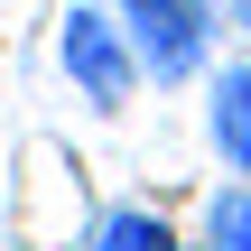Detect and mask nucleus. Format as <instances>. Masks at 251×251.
Returning <instances> with one entry per match:
<instances>
[{"instance_id":"423d86ee","label":"nucleus","mask_w":251,"mask_h":251,"mask_svg":"<svg viewBox=\"0 0 251 251\" xmlns=\"http://www.w3.org/2000/svg\"><path fill=\"white\" fill-rule=\"evenodd\" d=\"M224 19H233V28H251V0H224Z\"/></svg>"},{"instance_id":"7ed1b4c3","label":"nucleus","mask_w":251,"mask_h":251,"mask_svg":"<svg viewBox=\"0 0 251 251\" xmlns=\"http://www.w3.org/2000/svg\"><path fill=\"white\" fill-rule=\"evenodd\" d=\"M205 140L233 177H251V65H224L205 84Z\"/></svg>"},{"instance_id":"0eeeda50","label":"nucleus","mask_w":251,"mask_h":251,"mask_svg":"<svg viewBox=\"0 0 251 251\" xmlns=\"http://www.w3.org/2000/svg\"><path fill=\"white\" fill-rule=\"evenodd\" d=\"M0 251H28V242H0Z\"/></svg>"},{"instance_id":"39448f33","label":"nucleus","mask_w":251,"mask_h":251,"mask_svg":"<svg viewBox=\"0 0 251 251\" xmlns=\"http://www.w3.org/2000/svg\"><path fill=\"white\" fill-rule=\"evenodd\" d=\"M205 251H251V177H233L205 205Z\"/></svg>"},{"instance_id":"20e7f679","label":"nucleus","mask_w":251,"mask_h":251,"mask_svg":"<svg viewBox=\"0 0 251 251\" xmlns=\"http://www.w3.org/2000/svg\"><path fill=\"white\" fill-rule=\"evenodd\" d=\"M84 251H186L149 205H112V214H93V233H84Z\"/></svg>"},{"instance_id":"f257e3e1","label":"nucleus","mask_w":251,"mask_h":251,"mask_svg":"<svg viewBox=\"0 0 251 251\" xmlns=\"http://www.w3.org/2000/svg\"><path fill=\"white\" fill-rule=\"evenodd\" d=\"M140 56V84H196L214 37H224V0H112Z\"/></svg>"},{"instance_id":"f03ea898","label":"nucleus","mask_w":251,"mask_h":251,"mask_svg":"<svg viewBox=\"0 0 251 251\" xmlns=\"http://www.w3.org/2000/svg\"><path fill=\"white\" fill-rule=\"evenodd\" d=\"M56 65H65L75 102H93V112H130V93H140L130 28H121V9H102V0H75V9H65V28H56Z\"/></svg>"}]
</instances>
